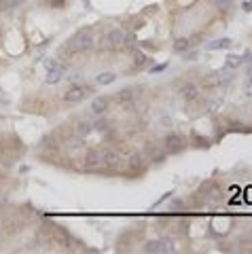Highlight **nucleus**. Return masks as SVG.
<instances>
[{
    "instance_id": "nucleus-1",
    "label": "nucleus",
    "mask_w": 252,
    "mask_h": 254,
    "mask_svg": "<svg viewBox=\"0 0 252 254\" xmlns=\"http://www.w3.org/2000/svg\"><path fill=\"white\" fill-rule=\"evenodd\" d=\"M93 49H95V38L91 34V30H81L79 34H74L68 41V45L62 51L68 53V55H72V53H89Z\"/></svg>"
},
{
    "instance_id": "nucleus-2",
    "label": "nucleus",
    "mask_w": 252,
    "mask_h": 254,
    "mask_svg": "<svg viewBox=\"0 0 252 254\" xmlns=\"http://www.w3.org/2000/svg\"><path fill=\"white\" fill-rule=\"evenodd\" d=\"M123 163V157H121L119 151L114 149H104L100 151V170L104 172H117Z\"/></svg>"
},
{
    "instance_id": "nucleus-3",
    "label": "nucleus",
    "mask_w": 252,
    "mask_h": 254,
    "mask_svg": "<svg viewBox=\"0 0 252 254\" xmlns=\"http://www.w3.org/2000/svg\"><path fill=\"white\" fill-rule=\"evenodd\" d=\"M91 93V87L89 85H83V83H72L68 87V91H64V102L66 104H79Z\"/></svg>"
},
{
    "instance_id": "nucleus-4",
    "label": "nucleus",
    "mask_w": 252,
    "mask_h": 254,
    "mask_svg": "<svg viewBox=\"0 0 252 254\" xmlns=\"http://www.w3.org/2000/svg\"><path fill=\"white\" fill-rule=\"evenodd\" d=\"M125 168L129 174H136V176H140V174H144L148 170V159L144 152L136 151V152H129L127 155V161H125Z\"/></svg>"
},
{
    "instance_id": "nucleus-5",
    "label": "nucleus",
    "mask_w": 252,
    "mask_h": 254,
    "mask_svg": "<svg viewBox=\"0 0 252 254\" xmlns=\"http://www.w3.org/2000/svg\"><path fill=\"white\" fill-rule=\"evenodd\" d=\"M161 144H163V149H166L168 155H178V152H182L185 151V146H187L185 138H182L180 133H176V131L166 133V138H163Z\"/></svg>"
},
{
    "instance_id": "nucleus-6",
    "label": "nucleus",
    "mask_w": 252,
    "mask_h": 254,
    "mask_svg": "<svg viewBox=\"0 0 252 254\" xmlns=\"http://www.w3.org/2000/svg\"><path fill=\"white\" fill-rule=\"evenodd\" d=\"M144 155L148 159V163H157V165L168 159V152L163 149V144H157V142H148L144 149Z\"/></svg>"
},
{
    "instance_id": "nucleus-7",
    "label": "nucleus",
    "mask_w": 252,
    "mask_h": 254,
    "mask_svg": "<svg viewBox=\"0 0 252 254\" xmlns=\"http://www.w3.org/2000/svg\"><path fill=\"white\" fill-rule=\"evenodd\" d=\"M81 165L87 172H98L100 170V151L89 149L83 152V159H81Z\"/></svg>"
},
{
    "instance_id": "nucleus-8",
    "label": "nucleus",
    "mask_w": 252,
    "mask_h": 254,
    "mask_svg": "<svg viewBox=\"0 0 252 254\" xmlns=\"http://www.w3.org/2000/svg\"><path fill=\"white\" fill-rule=\"evenodd\" d=\"M178 93H180V98L185 100L187 104H193V102H197V100L201 98V89H199V85H195V83H185L178 89Z\"/></svg>"
},
{
    "instance_id": "nucleus-9",
    "label": "nucleus",
    "mask_w": 252,
    "mask_h": 254,
    "mask_svg": "<svg viewBox=\"0 0 252 254\" xmlns=\"http://www.w3.org/2000/svg\"><path fill=\"white\" fill-rule=\"evenodd\" d=\"M142 250L148 252V254H151V252L153 254H163V252H172L174 246H172L169 239H155V242H146Z\"/></svg>"
},
{
    "instance_id": "nucleus-10",
    "label": "nucleus",
    "mask_w": 252,
    "mask_h": 254,
    "mask_svg": "<svg viewBox=\"0 0 252 254\" xmlns=\"http://www.w3.org/2000/svg\"><path fill=\"white\" fill-rule=\"evenodd\" d=\"M123 41H125V32L121 28H112L111 32L106 34V43H108V49L112 51H119L123 49Z\"/></svg>"
},
{
    "instance_id": "nucleus-11",
    "label": "nucleus",
    "mask_w": 252,
    "mask_h": 254,
    "mask_svg": "<svg viewBox=\"0 0 252 254\" xmlns=\"http://www.w3.org/2000/svg\"><path fill=\"white\" fill-rule=\"evenodd\" d=\"M108 108H111V98H108V96H98V98H93V100H91L89 110L93 112L95 117L106 115V110H108Z\"/></svg>"
},
{
    "instance_id": "nucleus-12",
    "label": "nucleus",
    "mask_w": 252,
    "mask_h": 254,
    "mask_svg": "<svg viewBox=\"0 0 252 254\" xmlns=\"http://www.w3.org/2000/svg\"><path fill=\"white\" fill-rule=\"evenodd\" d=\"M140 89V87H138ZM136 87H125V89H121V91H117V96H114V100H117V104H129V102H134L136 100V96H138V91Z\"/></svg>"
},
{
    "instance_id": "nucleus-13",
    "label": "nucleus",
    "mask_w": 252,
    "mask_h": 254,
    "mask_svg": "<svg viewBox=\"0 0 252 254\" xmlns=\"http://www.w3.org/2000/svg\"><path fill=\"white\" fill-rule=\"evenodd\" d=\"M72 127H74V133H77V136H79L81 140L87 138V136H89V133L93 131V123H91V121H87V119H79V121L74 123Z\"/></svg>"
},
{
    "instance_id": "nucleus-14",
    "label": "nucleus",
    "mask_w": 252,
    "mask_h": 254,
    "mask_svg": "<svg viewBox=\"0 0 252 254\" xmlns=\"http://www.w3.org/2000/svg\"><path fill=\"white\" fill-rule=\"evenodd\" d=\"M66 78V70L64 68H56V70H49L47 72V85H57L59 81H64Z\"/></svg>"
},
{
    "instance_id": "nucleus-15",
    "label": "nucleus",
    "mask_w": 252,
    "mask_h": 254,
    "mask_svg": "<svg viewBox=\"0 0 252 254\" xmlns=\"http://www.w3.org/2000/svg\"><path fill=\"white\" fill-rule=\"evenodd\" d=\"M224 81H227V78H223L221 72H212V75H208L206 78H203V85L206 87H216V85H221Z\"/></svg>"
},
{
    "instance_id": "nucleus-16",
    "label": "nucleus",
    "mask_w": 252,
    "mask_h": 254,
    "mask_svg": "<svg viewBox=\"0 0 252 254\" xmlns=\"http://www.w3.org/2000/svg\"><path fill=\"white\" fill-rule=\"evenodd\" d=\"M191 45H193V43H191L189 38H176L174 45H172V49H174L176 53H187V51L191 49Z\"/></svg>"
},
{
    "instance_id": "nucleus-17",
    "label": "nucleus",
    "mask_w": 252,
    "mask_h": 254,
    "mask_svg": "<svg viewBox=\"0 0 252 254\" xmlns=\"http://www.w3.org/2000/svg\"><path fill=\"white\" fill-rule=\"evenodd\" d=\"M17 231H19L17 220H2V233L4 235H15Z\"/></svg>"
},
{
    "instance_id": "nucleus-18",
    "label": "nucleus",
    "mask_w": 252,
    "mask_h": 254,
    "mask_svg": "<svg viewBox=\"0 0 252 254\" xmlns=\"http://www.w3.org/2000/svg\"><path fill=\"white\" fill-rule=\"evenodd\" d=\"M93 129H95V131H100V133H104V131L111 129V121H108V119H106L104 115H102V117H98V119L93 121Z\"/></svg>"
},
{
    "instance_id": "nucleus-19",
    "label": "nucleus",
    "mask_w": 252,
    "mask_h": 254,
    "mask_svg": "<svg viewBox=\"0 0 252 254\" xmlns=\"http://www.w3.org/2000/svg\"><path fill=\"white\" fill-rule=\"evenodd\" d=\"M146 62H148V57L144 55V53H142L140 49H134V68H136V70H140Z\"/></svg>"
},
{
    "instance_id": "nucleus-20",
    "label": "nucleus",
    "mask_w": 252,
    "mask_h": 254,
    "mask_svg": "<svg viewBox=\"0 0 252 254\" xmlns=\"http://www.w3.org/2000/svg\"><path fill=\"white\" fill-rule=\"evenodd\" d=\"M229 47H231V41H229V38H219V41H214V43H208L206 49L214 51V49H229Z\"/></svg>"
},
{
    "instance_id": "nucleus-21",
    "label": "nucleus",
    "mask_w": 252,
    "mask_h": 254,
    "mask_svg": "<svg viewBox=\"0 0 252 254\" xmlns=\"http://www.w3.org/2000/svg\"><path fill=\"white\" fill-rule=\"evenodd\" d=\"M114 78H117L114 72H100V75L95 76V81H98L100 85H111V83H114Z\"/></svg>"
},
{
    "instance_id": "nucleus-22",
    "label": "nucleus",
    "mask_w": 252,
    "mask_h": 254,
    "mask_svg": "<svg viewBox=\"0 0 252 254\" xmlns=\"http://www.w3.org/2000/svg\"><path fill=\"white\" fill-rule=\"evenodd\" d=\"M214 4L219 11L227 13V11H231V6H233V0H214Z\"/></svg>"
},
{
    "instance_id": "nucleus-23",
    "label": "nucleus",
    "mask_w": 252,
    "mask_h": 254,
    "mask_svg": "<svg viewBox=\"0 0 252 254\" xmlns=\"http://www.w3.org/2000/svg\"><path fill=\"white\" fill-rule=\"evenodd\" d=\"M19 0H0V13L2 11H11L13 6H17Z\"/></svg>"
},
{
    "instance_id": "nucleus-24",
    "label": "nucleus",
    "mask_w": 252,
    "mask_h": 254,
    "mask_svg": "<svg viewBox=\"0 0 252 254\" xmlns=\"http://www.w3.org/2000/svg\"><path fill=\"white\" fill-rule=\"evenodd\" d=\"M136 43H138V41H136V36L134 34H125V41H123V49H136Z\"/></svg>"
},
{
    "instance_id": "nucleus-25",
    "label": "nucleus",
    "mask_w": 252,
    "mask_h": 254,
    "mask_svg": "<svg viewBox=\"0 0 252 254\" xmlns=\"http://www.w3.org/2000/svg\"><path fill=\"white\" fill-rule=\"evenodd\" d=\"M45 66H47V70H56V68H62L57 59H47V62H45Z\"/></svg>"
},
{
    "instance_id": "nucleus-26",
    "label": "nucleus",
    "mask_w": 252,
    "mask_h": 254,
    "mask_svg": "<svg viewBox=\"0 0 252 254\" xmlns=\"http://www.w3.org/2000/svg\"><path fill=\"white\" fill-rule=\"evenodd\" d=\"M47 4L53 6V9H62V6L66 4V0H47Z\"/></svg>"
},
{
    "instance_id": "nucleus-27",
    "label": "nucleus",
    "mask_w": 252,
    "mask_h": 254,
    "mask_svg": "<svg viewBox=\"0 0 252 254\" xmlns=\"http://www.w3.org/2000/svg\"><path fill=\"white\" fill-rule=\"evenodd\" d=\"M240 64H242V59H240V57H235V55H231V57H229V62H227L229 68H235V66H240Z\"/></svg>"
},
{
    "instance_id": "nucleus-28",
    "label": "nucleus",
    "mask_w": 252,
    "mask_h": 254,
    "mask_svg": "<svg viewBox=\"0 0 252 254\" xmlns=\"http://www.w3.org/2000/svg\"><path fill=\"white\" fill-rule=\"evenodd\" d=\"M193 142H197L195 146H208V140L206 138H199V136H193Z\"/></svg>"
},
{
    "instance_id": "nucleus-29",
    "label": "nucleus",
    "mask_w": 252,
    "mask_h": 254,
    "mask_svg": "<svg viewBox=\"0 0 252 254\" xmlns=\"http://www.w3.org/2000/svg\"><path fill=\"white\" fill-rule=\"evenodd\" d=\"M4 205H6V197L0 195V208H4Z\"/></svg>"
},
{
    "instance_id": "nucleus-30",
    "label": "nucleus",
    "mask_w": 252,
    "mask_h": 254,
    "mask_svg": "<svg viewBox=\"0 0 252 254\" xmlns=\"http://www.w3.org/2000/svg\"><path fill=\"white\" fill-rule=\"evenodd\" d=\"M244 11H252V2H244Z\"/></svg>"
},
{
    "instance_id": "nucleus-31",
    "label": "nucleus",
    "mask_w": 252,
    "mask_h": 254,
    "mask_svg": "<svg viewBox=\"0 0 252 254\" xmlns=\"http://www.w3.org/2000/svg\"><path fill=\"white\" fill-rule=\"evenodd\" d=\"M2 146H4V138L0 136V151H2Z\"/></svg>"
},
{
    "instance_id": "nucleus-32",
    "label": "nucleus",
    "mask_w": 252,
    "mask_h": 254,
    "mask_svg": "<svg viewBox=\"0 0 252 254\" xmlns=\"http://www.w3.org/2000/svg\"><path fill=\"white\" fill-rule=\"evenodd\" d=\"M248 242H250V244H252V235H250V239H248Z\"/></svg>"
},
{
    "instance_id": "nucleus-33",
    "label": "nucleus",
    "mask_w": 252,
    "mask_h": 254,
    "mask_svg": "<svg viewBox=\"0 0 252 254\" xmlns=\"http://www.w3.org/2000/svg\"><path fill=\"white\" fill-rule=\"evenodd\" d=\"M19 2H22V0H19Z\"/></svg>"
}]
</instances>
